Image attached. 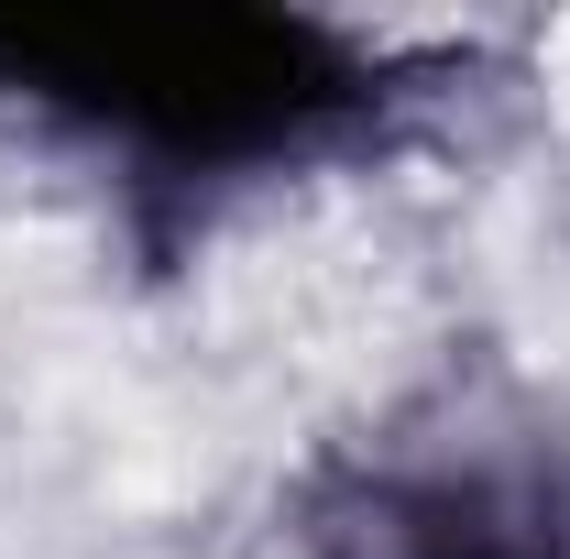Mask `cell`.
<instances>
[{"label": "cell", "mask_w": 570, "mask_h": 559, "mask_svg": "<svg viewBox=\"0 0 570 559\" xmlns=\"http://www.w3.org/2000/svg\"><path fill=\"white\" fill-rule=\"evenodd\" d=\"M352 559H570V493L549 461H395L330 527Z\"/></svg>", "instance_id": "7a4b0ae2"}, {"label": "cell", "mask_w": 570, "mask_h": 559, "mask_svg": "<svg viewBox=\"0 0 570 559\" xmlns=\"http://www.w3.org/2000/svg\"><path fill=\"white\" fill-rule=\"evenodd\" d=\"M0 88L165 176H242L373 110V56L296 11H88L0 22Z\"/></svg>", "instance_id": "6da1fadb"}]
</instances>
